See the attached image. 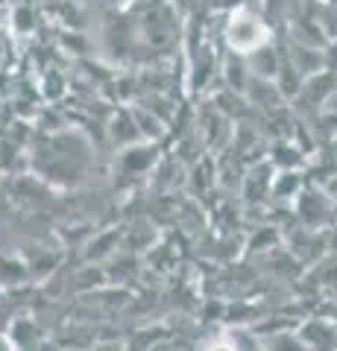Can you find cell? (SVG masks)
Masks as SVG:
<instances>
[{"instance_id": "1", "label": "cell", "mask_w": 337, "mask_h": 351, "mask_svg": "<svg viewBox=\"0 0 337 351\" xmlns=\"http://www.w3.org/2000/svg\"><path fill=\"white\" fill-rule=\"evenodd\" d=\"M270 351H311V346H308L302 337L281 334V337H273V339H270Z\"/></svg>"}, {"instance_id": "2", "label": "cell", "mask_w": 337, "mask_h": 351, "mask_svg": "<svg viewBox=\"0 0 337 351\" xmlns=\"http://www.w3.org/2000/svg\"><path fill=\"white\" fill-rule=\"evenodd\" d=\"M205 351H235V348H232V339L229 337H217Z\"/></svg>"}, {"instance_id": "3", "label": "cell", "mask_w": 337, "mask_h": 351, "mask_svg": "<svg viewBox=\"0 0 337 351\" xmlns=\"http://www.w3.org/2000/svg\"><path fill=\"white\" fill-rule=\"evenodd\" d=\"M0 351H15V337L0 334Z\"/></svg>"}]
</instances>
